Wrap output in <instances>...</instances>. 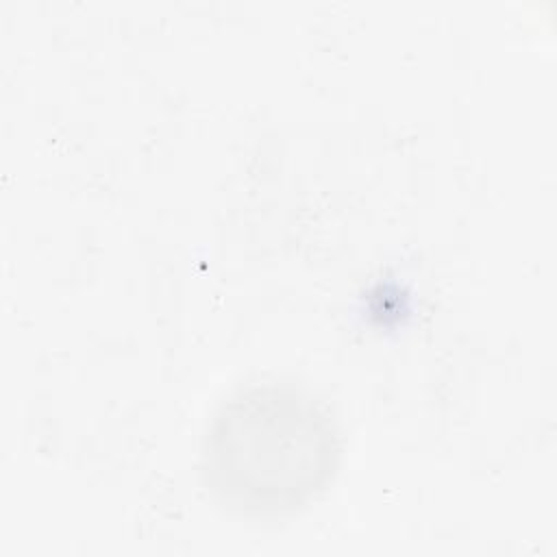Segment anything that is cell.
<instances>
[{
  "label": "cell",
  "mask_w": 557,
  "mask_h": 557,
  "mask_svg": "<svg viewBox=\"0 0 557 557\" xmlns=\"http://www.w3.org/2000/svg\"><path fill=\"white\" fill-rule=\"evenodd\" d=\"M339 455V431L309 392L292 383H250L213 411L200 476L224 511L283 518L326 490Z\"/></svg>",
  "instance_id": "cell-1"
}]
</instances>
